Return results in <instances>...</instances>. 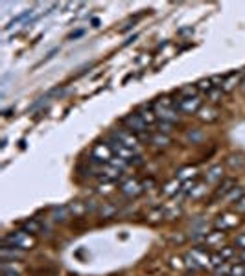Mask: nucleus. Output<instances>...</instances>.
Segmentation results:
<instances>
[{
    "label": "nucleus",
    "mask_w": 245,
    "mask_h": 276,
    "mask_svg": "<svg viewBox=\"0 0 245 276\" xmlns=\"http://www.w3.org/2000/svg\"><path fill=\"white\" fill-rule=\"evenodd\" d=\"M4 245L20 248V250H28V248H33L35 239L32 238L26 230H15V232H9L8 236L4 238Z\"/></svg>",
    "instance_id": "obj_2"
},
{
    "label": "nucleus",
    "mask_w": 245,
    "mask_h": 276,
    "mask_svg": "<svg viewBox=\"0 0 245 276\" xmlns=\"http://www.w3.org/2000/svg\"><path fill=\"white\" fill-rule=\"evenodd\" d=\"M111 137L114 138V140H118L120 144L126 146L127 149H131L133 153L138 151V137H136L135 133H131L127 129H116V131H113Z\"/></svg>",
    "instance_id": "obj_3"
},
{
    "label": "nucleus",
    "mask_w": 245,
    "mask_h": 276,
    "mask_svg": "<svg viewBox=\"0 0 245 276\" xmlns=\"http://www.w3.org/2000/svg\"><path fill=\"white\" fill-rule=\"evenodd\" d=\"M236 245L240 248H244V250H245V234H240V236H238V238H236Z\"/></svg>",
    "instance_id": "obj_25"
},
{
    "label": "nucleus",
    "mask_w": 245,
    "mask_h": 276,
    "mask_svg": "<svg viewBox=\"0 0 245 276\" xmlns=\"http://www.w3.org/2000/svg\"><path fill=\"white\" fill-rule=\"evenodd\" d=\"M113 149L109 147V144H96L91 153V162L94 164H109L111 158H113Z\"/></svg>",
    "instance_id": "obj_5"
},
{
    "label": "nucleus",
    "mask_w": 245,
    "mask_h": 276,
    "mask_svg": "<svg viewBox=\"0 0 245 276\" xmlns=\"http://www.w3.org/2000/svg\"><path fill=\"white\" fill-rule=\"evenodd\" d=\"M159 133H164V135H168L170 131H172V123L170 122H159Z\"/></svg>",
    "instance_id": "obj_24"
},
{
    "label": "nucleus",
    "mask_w": 245,
    "mask_h": 276,
    "mask_svg": "<svg viewBox=\"0 0 245 276\" xmlns=\"http://www.w3.org/2000/svg\"><path fill=\"white\" fill-rule=\"evenodd\" d=\"M173 103H175V109L179 112H184V114H194L201 107V100L197 96H194V98H179V100H173Z\"/></svg>",
    "instance_id": "obj_6"
},
{
    "label": "nucleus",
    "mask_w": 245,
    "mask_h": 276,
    "mask_svg": "<svg viewBox=\"0 0 245 276\" xmlns=\"http://www.w3.org/2000/svg\"><path fill=\"white\" fill-rule=\"evenodd\" d=\"M41 223L37 219H28L26 223H24V230L26 232H30V234H37V232H41Z\"/></svg>",
    "instance_id": "obj_16"
},
{
    "label": "nucleus",
    "mask_w": 245,
    "mask_h": 276,
    "mask_svg": "<svg viewBox=\"0 0 245 276\" xmlns=\"http://www.w3.org/2000/svg\"><path fill=\"white\" fill-rule=\"evenodd\" d=\"M57 52H59V48H54V50H52V52H50V54L46 55L45 57V61H48V59H52V57H54L55 54H57ZM45 61H43V63H45Z\"/></svg>",
    "instance_id": "obj_27"
},
{
    "label": "nucleus",
    "mask_w": 245,
    "mask_h": 276,
    "mask_svg": "<svg viewBox=\"0 0 245 276\" xmlns=\"http://www.w3.org/2000/svg\"><path fill=\"white\" fill-rule=\"evenodd\" d=\"M109 144V147L113 149V155L118 156V158H122V160H126V162H131L133 158H135V153L131 151V149H127L126 146H122L118 140H114V138L111 137V140L107 142Z\"/></svg>",
    "instance_id": "obj_8"
},
{
    "label": "nucleus",
    "mask_w": 245,
    "mask_h": 276,
    "mask_svg": "<svg viewBox=\"0 0 245 276\" xmlns=\"http://www.w3.org/2000/svg\"><path fill=\"white\" fill-rule=\"evenodd\" d=\"M96 175L100 177L101 181H105V183H114V181H118L120 177H122V169L111 164H103L100 166V169L96 171Z\"/></svg>",
    "instance_id": "obj_7"
},
{
    "label": "nucleus",
    "mask_w": 245,
    "mask_h": 276,
    "mask_svg": "<svg viewBox=\"0 0 245 276\" xmlns=\"http://www.w3.org/2000/svg\"><path fill=\"white\" fill-rule=\"evenodd\" d=\"M140 118L146 122V125H151V123H155L157 122V114H155V109H153V103H144V105H140V109H138V112H136Z\"/></svg>",
    "instance_id": "obj_11"
},
{
    "label": "nucleus",
    "mask_w": 245,
    "mask_h": 276,
    "mask_svg": "<svg viewBox=\"0 0 245 276\" xmlns=\"http://www.w3.org/2000/svg\"><path fill=\"white\" fill-rule=\"evenodd\" d=\"M142 190H144V186L138 183V181H135V179H129V181H126V183L120 186V192L124 193V195H127V197H136V195L142 193Z\"/></svg>",
    "instance_id": "obj_9"
},
{
    "label": "nucleus",
    "mask_w": 245,
    "mask_h": 276,
    "mask_svg": "<svg viewBox=\"0 0 245 276\" xmlns=\"http://www.w3.org/2000/svg\"><path fill=\"white\" fill-rule=\"evenodd\" d=\"M68 217H70V212H68L66 206H61V208H55L54 210V221H57V223H63Z\"/></svg>",
    "instance_id": "obj_15"
},
{
    "label": "nucleus",
    "mask_w": 245,
    "mask_h": 276,
    "mask_svg": "<svg viewBox=\"0 0 245 276\" xmlns=\"http://www.w3.org/2000/svg\"><path fill=\"white\" fill-rule=\"evenodd\" d=\"M229 276H245V269L242 263H238V265H232L230 267V275Z\"/></svg>",
    "instance_id": "obj_22"
},
{
    "label": "nucleus",
    "mask_w": 245,
    "mask_h": 276,
    "mask_svg": "<svg viewBox=\"0 0 245 276\" xmlns=\"http://www.w3.org/2000/svg\"><path fill=\"white\" fill-rule=\"evenodd\" d=\"M236 188V181L234 179H223V183L219 184V188L214 193V199H219V197H225L229 193Z\"/></svg>",
    "instance_id": "obj_13"
},
{
    "label": "nucleus",
    "mask_w": 245,
    "mask_h": 276,
    "mask_svg": "<svg viewBox=\"0 0 245 276\" xmlns=\"http://www.w3.org/2000/svg\"><path fill=\"white\" fill-rule=\"evenodd\" d=\"M196 92H197V87H192V85H188V87H182V89H179V91H177V94H179V98H194V96H196Z\"/></svg>",
    "instance_id": "obj_18"
},
{
    "label": "nucleus",
    "mask_w": 245,
    "mask_h": 276,
    "mask_svg": "<svg viewBox=\"0 0 245 276\" xmlns=\"http://www.w3.org/2000/svg\"><path fill=\"white\" fill-rule=\"evenodd\" d=\"M122 123L127 127V131L135 133L136 137H146L147 125H146V122L136 112H131V114H127L126 118H122Z\"/></svg>",
    "instance_id": "obj_4"
},
{
    "label": "nucleus",
    "mask_w": 245,
    "mask_h": 276,
    "mask_svg": "<svg viewBox=\"0 0 245 276\" xmlns=\"http://www.w3.org/2000/svg\"><path fill=\"white\" fill-rule=\"evenodd\" d=\"M232 252H234L232 248H225V250H223V252H219V254H221V256H223V260H225V258L232 256Z\"/></svg>",
    "instance_id": "obj_26"
},
{
    "label": "nucleus",
    "mask_w": 245,
    "mask_h": 276,
    "mask_svg": "<svg viewBox=\"0 0 245 276\" xmlns=\"http://www.w3.org/2000/svg\"><path fill=\"white\" fill-rule=\"evenodd\" d=\"M2 276H20V275H18V271H15V267L9 269L8 263H2Z\"/></svg>",
    "instance_id": "obj_21"
},
{
    "label": "nucleus",
    "mask_w": 245,
    "mask_h": 276,
    "mask_svg": "<svg viewBox=\"0 0 245 276\" xmlns=\"http://www.w3.org/2000/svg\"><path fill=\"white\" fill-rule=\"evenodd\" d=\"M80 35H83V30H78L76 33H70V35H68V39H76V37H80Z\"/></svg>",
    "instance_id": "obj_28"
},
{
    "label": "nucleus",
    "mask_w": 245,
    "mask_h": 276,
    "mask_svg": "<svg viewBox=\"0 0 245 276\" xmlns=\"http://www.w3.org/2000/svg\"><path fill=\"white\" fill-rule=\"evenodd\" d=\"M179 186H181V183L175 179V181H172L170 184H166V188H164V193L166 195H172V193H177L179 192Z\"/></svg>",
    "instance_id": "obj_20"
},
{
    "label": "nucleus",
    "mask_w": 245,
    "mask_h": 276,
    "mask_svg": "<svg viewBox=\"0 0 245 276\" xmlns=\"http://www.w3.org/2000/svg\"><path fill=\"white\" fill-rule=\"evenodd\" d=\"M205 181L207 183H218V181H223V168L221 166H212L207 175H205Z\"/></svg>",
    "instance_id": "obj_14"
},
{
    "label": "nucleus",
    "mask_w": 245,
    "mask_h": 276,
    "mask_svg": "<svg viewBox=\"0 0 245 276\" xmlns=\"http://www.w3.org/2000/svg\"><path fill=\"white\" fill-rule=\"evenodd\" d=\"M61 92H63V89H59V87H55V89H52V91H48L45 96H41V98H39L32 107H30V110H35V109H39V107H43L45 103H50V101L54 100L55 96H59Z\"/></svg>",
    "instance_id": "obj_12"
},
{
    "label": "nucleus",
    "mask_w": 245,
    "mask_h": 276,
    "mask_svg": "<svg viewBox=\"0 0 245 276\" xmlns=\"http://www.w3.org/2000/svg\"><path fill=\"white\" fill-rule=\"evenodd\" d=\"M24 256V250H20V248H15V247H8V245H4V247L0 248V258H2V263H8V261H15L18 258Z\"/></svg>",
    "instance_id": "obj_10"
},
{
    "label": "nucleus",
    "mask_w": 245,
    "mask_h": 276,
    "mask_svg": "<svg viewBox=\"0 0 245 276\" xmlns=\"http://www.w3.org/2000/svg\"><path fill=\"white\" fill-rule=\"evenodd\" d=\"M149 140L153 142L155 146H159V147H166L168 144H170V138L164 135L163 137V133H157V135H153V137H149Z\"/></svg>",
    "instance_id": "obj_17"
},
{
    "label": "nucleus",
    "mask_w": 245,
    "mask_h": 276,
    "mask_svg": "<svg viewBox=\"0 0 245 276\" xmlns=\"http://www.w3.org/2000/svg\"><path fill=\"white\" fill-rule=\"evenodd\" d=\"M32 13H33V9H28V11H24L22 15H18V17H15V18H13V20H9V24H8V26H6V30H9V28H13V26H15V24H18V22H22V20H26V18L30 17V15H32Z\"/></svg>",
    "instance_id": "obj_19"
},
{
    "label": "nucleus",
    "mask_w": 245,
    "mask_h": 276,
    "mask_svg": "<svg viewBox=\"0 0 245 276\" xmlns=\"http://www.w3.org/2000/svg\"><path fill=\"white\" fill-rule=\"evenodd\" d=\"M197 89L199 91H212L214 89V85H212V79H203V81L197 83Z\"/></svg>",
    "instance_id": "obj_23"
},
{
    "label": "nucleus",
    "mask_w": 245,
    "mask_h": 276,
    "mask_svg": "<svg viewBox=\"0 0 245 276\" xmlns=\"http://www.w3.org/2000/svg\"><path fill=\"white\" fill-rule=\"evenodd\" d=\"M153 109L157 118H161L163 122H170V123H175L179 120V110L175 109V103L173 101H168V98H161V100L153 101Z\"/></svg>",
    "instance_id": "obj_1"
},
{
    "label": "nucleus",
    "mask_w": 245,
    "mask_h": 276,
    "mask_svg": "<svg viewBox=\"0 0 245 276\" xmlns=\"http://www.w3.org/2000/svg\"><path fill=\"white\" fill-rule=\"evenodd\" d=\"M242 258H244V260H245V250H244V252H242Z\"/></svg>",
    "instance_id": "obj_29"
}]
</instances>
